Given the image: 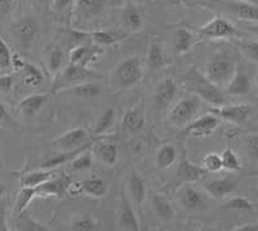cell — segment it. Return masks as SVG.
I'll return each instance as SVG.
<instances>
[{
	"instance_id": "cell-55",
	"label": "cell",
	"mask_w": 258,
	"mask_h": 231,
	"mask_svg": "<svg viewBox=\"0 0 258 231\" xmlns=\"http://www.w3.org/2000/svg\"><path fill=\"white\" fill-rule=\"evenodd\" d=\"M244 2H248V3L255 4V6H257V4H258V0H244Z\"/></svg>"
},
{
	"instance_id": "cell-56",
	"label": "cell",
	"mask_w": 258,
	"mask_h": 231,
	"mask_svg": "<svg viewBox=\"0 0 258 231\" xmlns=\"http://www.w3.org/2000/svg\"><path fill=\"white\" fill-rule=\"evenodd\" d=\"M254 82H255V85H257V88H258V71H257V74H255V78H254Z\"/></svg>"
},
{
	"instance_id": "cell-40",
	"label": "cell",
	"mask_w": 258,
	"mask_h": 231,
	"mask_svg": "<svg viewBox=\"0 0 258 231\" xmlns=\"http://www.w3.org/2000/svg\"><path fill=\"white\" fill-rule=\"evenodd\" d=\"M221 159H222L223 169L230 170V172H236L241 168L240 159L231 147H227V149L221 152Z\"/></svg>"
},
{
	"instance_id": "cell-32",
	"label": "cell",
	"mask_w": 258,
	"mask_h": 231,
	"mask_svg": "<svg viewBox=\"0 0 258 231\" xmlns=\"http://www.w3.org/2000/svg\"><path fill=\"white\" fill-rule=\"evenodd\" d=\"M87 35L91 38L92 43L98 47H111L123 39V36L119 35V32L111 31V30H94V31L88 32Z\"/></svg>"
},
{
	"instance_id": "cell-39",
	"label": "cell",
	"mask_w": 258,
	"mask_h": 231,
	"mask_svg": "<svg viewBox=\"0 0 258 231\" xmlns=\"http://www.w3.org/2000/svg\"><path fill=\"white\" fill-rule=\"evenodd\" d=\"M115 120V108L110 107L107 110L102 112L98 120H97V124L93 129V135L94 136H100V135H105L106 132L109 131L111 128V126L114 124Z\"/></svg>"
},
{
	"instance_id": "cell-16",
	"label": "cell",
	"mask_w": 258,
	"mask_h": 231,
	"mask_svg": "<svg viewBox=\"0 0 258 231\" xmlns=\"http://www.w3.org/2000/svg\"><path fill=\"white\" fill-rule=\"evenodd\" d=\"M71 180L68 176L58 175L54 179L44 182V184L39 185L36 188V196L39 198H48V196H57V198H63L68 195V185Z\"/></svg>"
},
{
	"instance_id": "cell-29",
	"label": "cell",
	"mask_w": 258,
	"mask_h": 231,
	"mask_svg": "<svg viewBox=\"0 0 258 231\" xmlns=\"http://www.w3.org/2000/svg\"><path fill=\"white\" fill-rule=\"evenodd\" d=\"M64 92L73 94L79 98H93V97L100 96L102 92V87L97 80H87V82L79 83L74 87L64 89Z\"/></svg>"
},
{
	"instance_id": "cell-11",
	"label": "cell",
	"mask_w": 258,
	"mask_h": 231,
	"mask_svg": "<svg viewBox=\"0 0 258 231\" xmlns=\"http://www.w3.org/2000/svg\"><path fill=\"white\" fill-rule=\"evenodd\" d=\"M207 175H208V170L206 168L188 160L183 152V156L177 168V181L181 184H192V182H198L204 179Z\"/></svg>"
},
{
	"instance_id": "cell-53",
	"label": "cell",
	"mask_w": 258,
	"mask_h": 231,
	"mask_svg": "<svg viewBox=\"0 0 258 231\" xmlns=\"http://www.w3.org/2000/svg\"><path fill=\"white\" fill-rule=\"evenodd\" d=\"M7 114H8V111H7L6 105H4L3 102H0V122H2V120H6Z\"/></svg>"
},
{
	"instance_id": "cell-22",
	"label": "cell",
	"mask_w": 258,
	"mask_h": 231,
	"mask_svg": "<svg viewBox=\"0 0 258 231\" xmlns=\"http://www.w3.org/2000/svg\"><path fill=\"white\" fill-rule=\"evenodd\" d=\"M48 100H49V96L47 93L30 94V96L25 97L24 100L18 103V111L24 117H35L41 108L44 107Z\"/></svg>"
},
{
	"instance_id": "cell-47",
	"label": "cell",
	"mask_w": 258,
	"mask_h": 231,
	"mask_svg": "<svg viewBox=\"0 0 258 231\" xmlns=\"http://www.w3.org/2000/svg\"><path fill=\"white\" fill-rule=\"evenodd\" d=\"M13 84H15V78L11 74H4L0 75V92L3 93H9L12 91Z\"/></svg>"
},
{
	"instance_id": "cell-23",
	"label": "cell",
	"mask_w": 258,
	"mask_h": 231,
	"mask_svg": "<svg viewBox=\"0 0 258 231\" xmlns=\"http://www.w3.org/2000/svg\"><path fill=\"white\" fill-rule=\"evenodd\" d=\"M128 194L129 198L136 205L141 207L147 198L146 182L141 175L133 172L128 179Z\"/></svg>"
},
{
	"instance_id": "cell-48",
	"label": "cell",
	"mask_w": 258,
	"mask_h": 231,
	"mask_svg": "<svg viewBox=\"0 0 258 231\" xmlns=\"http://www.w3.org/2000/svg\"><path fill=\"white\" fill-rule=\"evenodd\" d=\"M69 196H79V195H84L83 194V188L82 184L80 182H74L70 181L68 185V190H66Z\"/></svg>"
},
{
	"instance_id": "cell-28",
	"label": "cell",
	"mask_w": 258,
	"mask_h": 231,
	"mask_svg": "<svg viewBox=\"0 0 258 231\" xmlns=\"http://www.w3.org/2000/svg\"><path fill=\"white\" fill-rule=\"evenodd\" d=\"M83 188V194L88 195L91 198L101 199L106 194L109 193V184L107 181L100 177H91V179H85L80 181Z\"/></svg>"
},
{
	"instance_id": "cell-1",
	"label": "cell",
	"mask_w": 258,
	"mask_h": 231,
	"mask_svg": "<svg viewBox=\"0 0 258 231\" xmlns=\"http://www.w3.org/2000/svg\"><path fill=\"white\" fill-rule=\"evenodd\" d=\"M183 80L191 93L199 96L202 101L211 105L212 107L225 105V96L220 91V87L209 82L206 75L199 74L195 69L187 71Z\"/></svg>"
},
{
	"instance_id": "cell-44",
	"label": "cell",
	"mask_w": 258,
	"mask_h": 231,
	"mask_svg": "<svg viewBox=\"0 0 258 231\" xmlns=\"http://www.w3.org/2000/svg\"><path fill=\"white\" fill-rule=\"evenodd\" d=\"M236 45L245 59L258 64V41H238Z\"/></svg>"
},
{
	"instance_id": "cell-21",
	"label": "cell",
	"mask_w": 258,
	"mask_h": 231,
	"mask_svg": "<svg viewBox=\"0 0 258 231\" xmlns=\"http://www.w3.org/2000/svg\"><path fill=\"white\" fill-rule=\"evenodd\" d=\"M64 50L58 44H50L44 49L45 68L52 75H57L64 68Z\"/></svg>"
},
{
	"instance_id": "cell-42",
	"label": "cell",
	"mask_w": 258,
	"mask_h": 231,
	"mask_svg": "<svg viewBox=\"0 0 258 231\" xmlns=\"http://www.w3.org/2000/svg\"><path fill=\"white\" fill-rule=\"evenodd\" d=\"M226 209L238 212H249L253 209V203L249 199H246L244 196H235L232 199L227 200L223 204Z\"/></svg>"
},
{
	"instance_id": "cell-10",
	"label": "cell",
	"mask_w": 258,
	"mask_h": 231,
	"mask_svg": "<svg viewBox=\"0 0 258 231\" xmlns=\"http://www.w3.org/2000/svg\"><path fill=\"white\" fill-rule=\"evenodd\" d=\"M179 88L173 78H164L154 89V100L159 108H167L178 96Z\"/></svg>"
},
{
	"instance_id": "cell-36",
	"label": "cell",
	"mask_w": 258,
	"mask_h": 231,
	"mask_svg": "<svg viewBox=\"0 0 258 231\" xmlns=\"http://www.w3.org/2000/svg\"><path fill=\"white\" fill-rule=\"evenodd\" d=\"M16 228L21 231H48L50 230L47 225L39 222L32 218L26 211L20 214H16Z\"/></svg>"
},
{
	"instance_id": "cell-4",
	"label": "cell",
	"mask_w": 258,
	"mask_h": 231,
	"mask_svg": "<svg viewBox=\"0 0 258 231\" xmlns=\"http://www.w3.org/2000/svg\"><path fill=\"white\" fill-rule=\"evenodd\" d=\"M102 76L97 74L96 71L91 70L87 66L82 65L70 64L64 66L61 71L56 75V80L53 84V91H64L68 88L74 87L79 83L87 82V80H98Z\"/></svg>"
},
{
	"instance_id": "cell-45",
	"label": "cell",
	"mask_w": 258,
	"mask_h": 231,
	"mask_svg": "<svg viewBox=\"0 0 258 231\" xmlns=\"http://www.w3.org/2000/svg\"><path fill=\"white\" fill-rule=\"evenodd\" d=\"M12 68V52L8 44L0 36V69Z\"/></svg>"
},
{
	"instance_id": "cell-7",
	"label": "cell",
	"mask_w": 258,
	"mask_h": 231,
	"mask_svg": "<svg viewBox=\"0 0 258 231\" xmlns=\"http://www.w3.org/2000/svg\"><path fill=\"white\" fill-rule=\"evenodd\" d=\"M89 133L85 128H74L64 132L61 136L52 141V147L59 152L75 151V150L84 149L91 146Z\"/></svg>"
},
{
	"instance_id": "cell-34",
	"label": "cell",
	"mask_w": 258,
	"mask_h": 231,
	"mask_svg": "<svg viewBox=\"0 0 258 231\" xmlns=\"http://www.w3.org/2000/svg\"><path fill=\"white\" fill-rule=\"evenodd\" d=\"M96 155L97 158L100 159L101 163L107 165V167H112L117 161L119 150H117V146L115 144L106 142V144H100L97 146Z\"/></svg>"
},
{
	"instance_id": "cell-46",
	"label": "cell",
	"mask_w": 258,
	"mask_h": 231,
	"mask_svg": "<svg viewBox=\"0 0 258 231\" xmlns=\"http://www.w3.org/2000/svg\"><path fill=\"white\" fill-rule=\"evenodd\" d=\"M245 149L253 160L258 161V136H248L245 140Z\"/></svg>"
},
{
	"instance_id": "cell-8",
	"label": "cell",
	"mask_w": 258,
	"mask_h": 231,
	"mask_svg": "<svg viewBox=\"0 0 258 231\" xmlns=\"http://www.w3.org/2000/svg\"><path fill=\"white\" fill-rule=\"evenodd\" d=\"M221 124V119L209 111L202 117L194 119L192 122L182 128V136L183 137H195V138H206L209 137L217 131Z\"/></svg>"
},
{
	"instance_id": "cell-27",
	"label": "cell",
	"mask_w": 258,
	"mask_h": 231,
	"mask_svg": "<svg viewBox=\"0 0 258 231\" xmlns=\"http://www.w3.org/2000/svg\"><path fill=\"white\" fill-rule=\"evenodd\" d=\"M195 44V36L192 31L185 27H179L174 34L173 38V50L176 56H183L192 49Z\"/></svg>"
},
{
	"instance_id": "cell-17",
	"label": "cell",
	"mask_w": 258,
	"mask_h": 231,
	"mask_svg": "<svg viewBox=\"0 0 258 231\" xmlns=\"http://www.w3.org/2000/svg\"><path fill=\"white\" fill-rule=\"evenodd\" d=\"M221 6L244 21H258V6L244 0H220Z\"/></svg>"
},
{
	"instance_id": "cell-31",
	"label": "cell",
	"mask_w": 258,
	"mask_h": 231,
	"mask_svg": "<svg viewBox=\"0 0 258 231\" xmlns=\"http://www.w3.org/2000/svg\"><path fill=\"white\" fill-rule=\"evenodd\" d=\"M177 159H178V151H177L176 146L172 144H164L161 145L156 151L155 164L160 169H168L176 163Z\"/></svg>"
},
{
	"instance_id": "cell-37",
	"label": "cell",
	"mask_w": 258,
	"mask_h": 231,
	"mask_svg": "<svg viewBox=\"0 0 258 231\" xmlns=\"http://www.w3.org/2000/svg\"><path fill=\"white\" fill-rule=\"evenodd\" d=\"M38 198L36 196V188H29V186H22L18 191L17 198L15 203V214H20L27 209L30 203Z\"/></svg>"
},
{
	"instance_id": "cell-5",
	"label": "cell",
	"mask_w": 258,
	"mask_h": 231,
	"mask_svg": "<svg viewBox=\"0 0 258 231\" xmlns=\"http://www.w3.org/2000/svg\"><path fill=\"white\" fill-rule=\"evenodd\" d=\"M236 65L225 56H216L208 61L206 66L207 79L217 87H226L236 73Z\"/></svg>"
},
{
	"instance_id": "cell-30",
	"label": "cell",
	"mask_w": 258,
	"mask_h": 231,
	"mask_svg": "<svg viewBox=\"0 0 258 231\" xmlns=\"http://www.w3.org/2000/svg\"><path fill=\"white\" fill-rule=\"evenodd\" d=\"M151 205L156 216L163 221H170L174 218V208L172 203L161 194L154 193L151 195Z\"/></svg>"
},
{
	"instance_id": "cell-35",
	"label": "cell",
	"mask_w": 258,
	"mask_h": 231,
	"mask_svg": "<svg viewBox=\"0 0 258 231\" xmlns=\"http://www.w3.org/2000/svg\"><path fill=\"white\" fill-rule=\"evenodd\" d=\"M70 228L74 231H96L100 228V222L88 213L75 214L71 219Z\"/></svg>"
},
{
	"instance_id": "cell-20",
	"label": "cell",
	"mask_w": 258,
	"mask_h": 231,
	"mask_svg": "<svg viewBox=\"0 0 258 231\" xmlns=\"http://www.w3.org/2000/svg\"><path fill=\"white\" fill-rule=\"evenodd\" d=\"M145 123H146V118H145L144 101L125 110L123 119H121V127L129 132L140 131V129L144 128Z\"/></svg>"
},
{
	"instance_id": "cell-38",
	"label": "cell",
	"mask_w": 258,
	"mask_h": 231,
	"mask_svg": "<svg viewBox=\"0 0 258 231\" xmlns=\"http://www.w3.org/2000/svg\"><path fill=\"white\" fill-rule=\"evenodd\" d=\"M21 73H22V82L32 88L40 85L41 82H43V78H44L40 69L35 66V65L29 64V62H27L25 69Z\"/></svg>"
},
{
	"instance_id": "cell-2",
	"label": "cell",
	"mask_w": 258,
	"mask_h": 231,
	"mask_svg": "<svg viewBox=\"0 0 258 231\" xmlns=\"http://www.w3.org/2000/svg\"><path fill=\"white\" fill-rule=\"evenodd\" d=\"M144 75L141 60L138 57H128L116 65V68L112 70L111 83L116 89L125 91L129 88H133L141 82Z\"/></svg>"
},
{
	"instance_id": "cell-15",
	"label": "cell",
	"mask_w": 258,
	"mask_h": 231,
	"mask_svg": "<svg viewBox=\"0 0 258 231\" xmlns=\"http://www.w3.org/2000/svg\"><path fill=\"white\" fill-rule=\"evenodd\" d=\"M102 53V47H98L96 44H93V45L80 44V45H77V47H74L70 50V53H69V60H70V64L82 65V66H87L88 68V65L91 62L96 61Z\"/></svg>"
},
{
	"instance_id": "cell-49",
	"label": "cell",
	"mask_w": 258,
	"mask_h": 231,
	"mask_svg": "<svg viewBox=\"0 0 258 231\" xmlns=\"http://www.w3.org/2000/svg\"><path fill=\"white\" fill-rule=\"evenodd\" d=\"M74 3V0H53L52 8L56 12H62L64 9H68L71 4Z\"/></svg>"
},
{
	"instance_id": "cell-52",
	"label": "cell",
	"mask_w": 258,
	"mask_h": 231,
	"mask_svg": "<svg viewBox=\"0 0 258 231\" xmlns=\"http://www.w3.org/2000/svg\"><path fill=\"white\" fill-rule=\"evenodd\" d=\"M235 231H258V225L254 223H246V225H241L239 227L234 228Z\"/></svg>"
},
{
	"instance_id": "cell-19",
	"label": "cell",
	"mask_w": 258,
	"mask_h": 231,
	"mask_svg": "<svg viewBox=\"0 0 258 231\" xmlns=\"http://www.w3.org/2000/svg\"><path fill=\"white\" fill-rule=\"evenodd\" d=\"M106 7V0H77L75 17L80 21H91L98 17Z\"/></svg>"
},
{
	"instance_id": "cell-25",
	"label": "cell",
	"mask_w": 258,
	"mask_h": 231,
	"mask_svg": "<svg viewBox=\"0 0 258 231\" xmlns=\"http://www.w3.org/2000/svg\"><path fill=\"white\" fill-rule=\"evenodd\" d=\"M250 88H252V83H250L248 74L244 73V71L236 70L235 75L232 76V79L230 80L229 84L226 85V91L230 96L241 97L249 93Z\"/></svg>"
},
{
	"instance_id": "cell-12",
	"label": "cell",
	"mask_w": 258,
	"mask_h": 231,
	"mask_svg": "<svg viewBox=\"0 0 258 231\" xmlns=\"http://www.w3.org/2000/svg\"><path fill=\"white\" fill-rule=\"evenodd\" d=\"M250 107L248 105H231V106H218L211 107V112L217 115L220 119L227 120L234 124H244L250 115Z\"/></svg>"
},
{
	"instance_id": "cell-43",
	"label": "cell",
	"mask_w": 258,
	"mask_h": 231,
	"mask_svg": "<svg viewBox=\"0 0 258 231\" xmlns=\"http://www.w3.org/2000/svg\"><path fill=\"white\" fill-rule=\"evenodd\" d=\"M203 167L208 170V173L221 172L223 169L221 154H218V152H208L203 158Z\"/></svg>"
},
{
	"instance_id": "cell-3",
	"label": "cell",
	"mask_w": 258,
	"mask_h": 231,
	"mask_svg": "<svg viewBox=\"0 0 258 231\" xmlns=\"http://www.w3.org/2000/svg\"><path fill=\"white\" fill-rule=\"evenodd\" d=\"M200 107H202V98L194 93L187 94L179 98L172 106L168 114V122L177 128H183L197 118Z\"/></svg>"
},
{
	"instance_id": "cell-24",
	"label": "cell",
	"mask_w": 258,
	"mask_h": 231,
	"mask_svg": "<svg viewBox=\"0 0 258 231\" xmlns=\"http://www.w3.org/2000/svg\"><path fill=\"white\" fill-rule=\"evenodd\" d=\"M58 175V170H56L54 168H40V169L32 170V172H29L22 176L21 177V186L38 188L39 185L54 179Z\"/></svg>"
},
{
	"instance_id": "cell-26",
	"label": "cell",
	"mask_w": 258,
	"mask_h": 231,
	"mask_svg": "<svg viewBox=\"0 0 258 231\" xmlns=\"http://www.w3.org/2000/svg\"><path fill=\"white\" fill-rule=\"evenodd\" d=\"M121 21L128 31L138 32L144 29V17H142L140 9L133 4H126L121 13Z\"/></svg>"
},
{
	"instance_id": "cell-9",
	"label": "cell",
	"mask_w": 258,
	"mask_h": 231,
	"mask_svg": "<svg viewBox=\"0 0 258 231\" xmlns=\"http://www.w3.org/2000/svg\"><path fill=\"white\" fill-rule=\"evenodd\" d=\"M16 40L25 48H29L39 32V22L34 17H24L18 20L12 27Z\"/></svg>"
},
{
	"instance_id": "cell-54",
	"label": "cell",
	"mask_w": 258,
	"mask_h": 231,
	"mask_svg": "<svg viewBox=\"0 0 258 231\" xmlns=\"http://www.w3.org/2000/svg\"><path fill=\"white\" fill-rule=\"evenodd\" d=\"M4 194H6V186L3 184H0V199L3 198Z\"/></svg>"
},
{
	"instance_id": "cell-33",
	"label": "cell",
	"mask_w": 258,
	"mask_h": 231,
	"mask_svg": "<svg viewBox=\"0 0 258 231\" xmlns=\"http://www.w3.org/2000/svg\"><path fill=\"white\" fill-rule=\"evenodd\" d=\"M147 65L153 70H158V69L164 68L167 66L168 60L165 56L164 49L161 48V45L155 41H151L149 45V49H147Z\"/></svg>"
},
{
	"instance_id": "cell-13",
	"label": "cell",
	"mask_w": 258,
	"mask_h": 231,
	"mask_svg": "<svg viewBox=\"0 0 258 231\" xmlns=\"http://www.w3.org/2000/svg\"><path fill=\"white\" fill-rule=\"evenodd\" d=\"M236 188H238V181L231 177L214 179L203 185V190L213 199H223L234 193Z\"/></svg>"
},
{
	"instance_id": "cell-14",
	"label": "cell",
	"mask_w": 258,
	"mask_h": 231,
	"mask_svg": "<svg viewBox=\"0 0 258 231\" xmlns=\"http://www.w3.org/2000/svg\"><path fill=\"white\" fill-rule=\"evenodd\" d=\"M177 200L185 211H197L204 204V196L190 184H182L181 188L177 191Z\"/></svg>"
},
{
	"instance_id": "cell-51",
	"label": "cell",
	"mask_w": 258,
	"mask_h": 231,
	"mask_svg": "<svg viewBox=\"0 0 258 231\" xmlns=\"http://www.w3.org/2000/svg\"><path fill=\"white\" fill-rule=\"evenodd\" d=\"M243 26L246 31L252 32V34H254V35L258 36V21H250V22L244 24Z\"/></svg>"
},
{
	"instance_id": "cell-18",
	"label": "cell",
	"mask_w": 258,
	"mask_h": 231,
	"mask_svg": "<svg viewBox=\"0 0 258 231\" xmlns=\"http://www.w3.org/2000/svg\"><path fill=\"white\" fill-rule=\"evenodd\" d=\"M117 228L125 231H138L141 228L135 209L125 194H123L121 196L120 209H119V216H117Z\"/></svg>"
},
{
	"instance_id": "cell-41",
	"label": "cell",
	"mask_w": 258,
	"mask_h": 231,
	"mask_svg": "<svg viewBox=\"0 0 258 231\" xmlns=\"http://www.w3.org/2000/svg\"><path fill=\"white\" fill-rule=\"evenodd\" d=\"M93 165V155L89 150H83L73 160L70 161V168L73 170H88Z\"/></svg>"
},
{
	"instance_id": "cell-50",
	"label": "cell",
	"mask_w": 258,
	"mask_h": 231,
	"mask_svg": "<svg viewBox=\"0 0 258 231\" xmlns=\"http://www.w3.org/2000/svg\"><path fill=\"white\" fill-rule=\"evenodd\" d=\"M26 64H27V62L25 61L24 59H21L17 53L12 54V69L15 71H17V73H21V71L25 69Z\"/></svg>"
},
{
	"instance_id": "cell-6",
	"label": "cell",
	"mask_w": 258,
	"mask_h": 231,
	"mask_svg": "<svg viewBox=\"0 0 258 231\" xmlns=\"http://www.w3.org/2000/svg\"><path fill=\"white\" fill-rule=\"evenodd\" d=\"M195 32L199 35V38L207 39V40L234 39L240 35L239 30L229 20L220 17V16L214 17L213 20L207 22L206 25H203V26L195 29Z\"/></svg>"
}]
</instances>
